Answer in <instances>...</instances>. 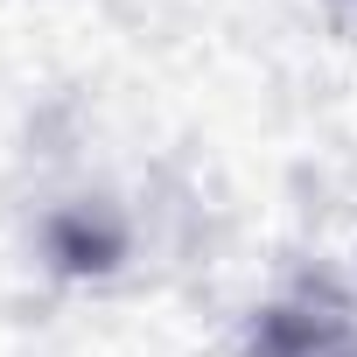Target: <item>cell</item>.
I'll return each instance as SVG.
<instances>
[{
	"mask_svg": "<svg viewBox=\"0 0 357 357\" xmlns=\"http://www.w3.org/2000/svg\"><path fill=\"white\" fill-rule=\"evenodd\" d=\"M238 357H357V280L322 266L287 273L252 301Z\"/></svg>",
	"mask_w": 357,
	"mask_h": 357,
	"instance_id": "6da1fadb",
	"label": "cell"
},
{
	"mask_svg": "<svg viewBox=\"0 0 357 357\" xmlns=\"http://www.w3.org/2000/svg\"><path fill=\"white\" fill-rule=\"evenodd\" d=\"M329 15H336V22H350V29H357V0H329Z\"/></svg>",
	"mask_w": 357,
	"mask_h": 357,
	"instance_id": "7a4b0ae2",
	"label": "cell"
}]
</instances>
